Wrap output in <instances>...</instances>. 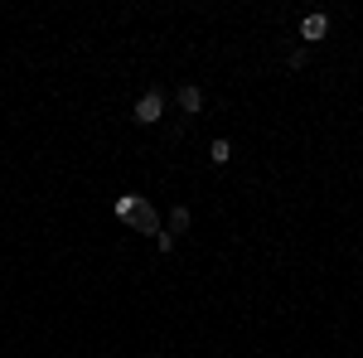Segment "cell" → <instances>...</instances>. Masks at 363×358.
I'll list each match as a JSON object with an SVG mask.
<instances>
[{
	"label": "cell",
	"mask_w": 363,
	"mask_h": 358,
	"mask_svg": "<svg viewBox=\"0 0 363 358\" xmlns=\"http://www.w3.org/2000/svg\"><path fill=\"white\" fill-rule=\"evenodd\" d=\"M131 208H136V194H121L116 198V218H131Z\"/></svg>",
	"instance_id": "obj_6"
},
{
	"label": "cell",
	"mask_w": 363,
	"mask_h": 358,
	"mask_svg": "<svg viewBox=\"0 0 363 358\" xmlns=\"http://www.w3.org/2000/svg\"><path fill=\"white\" fill-rule=\"evenodd\" d=\"M208 160H213V165H228V160H233V145H228V140H213V145H208Z\"/></svg>",
	"instance_id": "obj_5"
},
{
	"label": "cell",
	"mask_w": 363,
	"mask_h": 358,
	"mask_svg": "<svg viewBox=\"0 0 363 358\" xmlns=\"http://www.w3.org/2000/svg\"><path fill=\"white\" fill-rule=\"evenodd\" d=\"M179 107L189 111V116H199V111H203V92H199V87H179Z\"/></svg>",
	"instance_id": "obj_4"
},
{
	"label": "cell",
	"mask_w": 363,
	"mask_h": 358,
	"mask_svg": "<svg viewBox=\"0 0 363 358\" xmlns=\"http://www.w3.org/2000/svg\"><path fill=\"white\" fill-rule=\"evenodd\" d=\"M160 111H165V97H160V92H145V97L136 102V121H140V126H155Z\"/></svg>",
	"instance_id": "obj_1"
},
{
	"label": "cell",
	"mask_w": 363,
	"mask_h": 358,
	"mask_svg": "<svg viewBox=\"0 0 363 358\" xmlns=\"http://www.w3.org/2000/svg\"><path fill=\"white\" fill-rule=\"evenodd\" d=\"M325 34H330V15H320V10H315V15H306V20H301V39L320 44Z\"/></svg>",
	"instance_id": "obj_2"
},
{
	"label": "cell",
	"mask_w": 363,
	"mask_h": 358,
	"mask_svg": "<svg viewBox=\"0 0 363 358\" xmlns=\"http://www.w3.org/2000/svg\"><path fill=\"white\" fill-rule=\"evenodd\" d=\"M169 228L184 233V228H189V208H174V213H169Z\"/></svg>",
	"instance_id": "obj_7"
},
{
	"label": "cell",
	"mask_w": 363,
	"mask_h": 358,
	"mask_svg": "<svg viewBox=\"0 0 363 358\" xmlns=\"http://www.w3.org/2000/svg\"><path fill=\"white\" fill-rule=\"evenodd\" d=\"M131 223H136L140 233H160V223H155V213H150V203H145V198H136V208H131Z\"/></svg>",
	"instance_id": "obj_3"
}]
</instances>
